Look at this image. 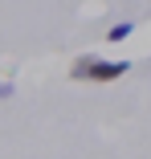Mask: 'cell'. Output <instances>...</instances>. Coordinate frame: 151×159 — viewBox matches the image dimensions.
I'll list each match as a JSON object with an SVG mask.
<instances>
[{
    "instance_id": "obj_3",
    "label": "cell",
    "mask_w": 151,
    "mask_h": 159,
    "mask_svg": "<svg viewBox=\"0 0 151 159\" xmlns=\"http://www.w3.org/2000/svg\"><path fill=\"white\" fill-rule=\"evenodd\" d=\"M12 94V82H0V98H8Z\"/></svg>"
},
{
    "instance_id": "obj_1",
    "label": "cell",
    "mask_w": 151,
    "mask_h": 159,
    "mask_svg": "<svg viewBox=\"0 0 151 159\" xmlns=\"http://www.w3.org/2000/svg\"><path fill=\"white\" fill-rule=\"evenodd\" d=\"M131 70V61H102L94 53H82L74 66H70V78L74 82H114Z\"/></svg>"
},
{
    "instance_id": "obj_2",
    "label": "cell",
    "mask_w": 151,
    "mask_h": 159,
    "mask_svg": "<svg viewBox=\"0 0 151 159\" xmlns=\"http://www.w3.org/2000/svg\"><path fill=\"white\" fill-rule=\"evenodd\" d=\"M123 37H131V25L123 20V25H114L110 33H106V41H123Z\"/></svg>"
}]
</instances>
